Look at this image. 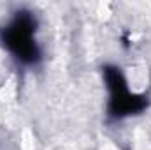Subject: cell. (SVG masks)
Masks as SVG:
<instances>
[{"instance_id": "6da1fadb", "label": "cell", "mask_w": 151, "mask_h": 150, "mask_svg": "<svg viewBox=\"0 0 151 150\" xmlns=\"http://www.w3.org/2000/svg\"><path fill=\"white\" fill-rule=\"evenodd\" d=\"M35 20L30 12H18L16 18L2 30V44L23 64L37 62L40 53L34 39Z\"/></svg>"}, {"instance_id": "7a4b0ae2", "label": "cell", "mask_w": 151, "mask_h": 150, "mask_svg": "<svg viewBox=\"0 0 151 150\" xmlns=\"http://www.w3.org/2000/svg\"><path fill=\"white\" fill-rule=\"evenodd\" d=\"M104 78L109 88V111L113 117H127V115H134L144 110L146 99L128 90L127 81L119 73V69H116L113 66H106Z\"/></svg>"}]
</instances>
